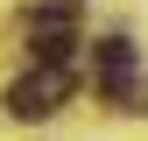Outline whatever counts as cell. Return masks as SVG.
<instances>
[{
	"instance_id": "obj_1",
	"label": "cell",
	"mask_w": 148,
	"mask_h": 141,
	"mask_svg": "<svg viewBox=\"0 0 148 141\" xmlns=\"http://www.w3.org/2000/svg\"><path fill=\"white\" fill-rule=\"evenodd\" d=\"M71 85H78V78H71V64H35L28 78L7 92V106H14L21 120H49V113L71 99Z\"/></svg>"
},
{
	"instance_id": "obj_2",
	"label": "cell",
	"mask_w": 148,
	"mask_h": 141,
	"mask_svg": "<svg viewBox=\"0 0 148 141\" xmlns=\"http://www.w3.org/2000/svg\"><path fill=\"white\" fill-rule=\"evenodd\" d=\"M92 57H99V70H106V85L127 99V70H134V42L127 35H106V42H92Z\"/></svg>"
}]
</instances>
